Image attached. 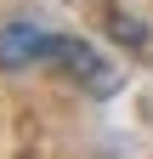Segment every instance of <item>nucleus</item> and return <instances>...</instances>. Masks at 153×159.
<instances>
[{"label": "nucleus", "mask_w": 153, "mask_h": 159, "mask_svg": "<svg viewBox=\"0 0 153 159\" xmlns=\"http://www.w3.org/2000/svg\"><path fill=\"white\" fill-rule=\"evenodd\" d=\"M108 29L119 34V40H130V46H142V40H147V29H142V23H130L125 11H108Z\"/></svg>", "instance_id": "obj_3"}, {"label": "nucleus", "mask_w": 153, "mask_h": 159, "mask_svg": "<svg viewBox=\"0 0 153 159\" xmlns=\"http://www.w3.org/2000/svg\"><path fill=\"white\" fill-rule=\"evenodd\" d=\"M57 51V34L40 29V23H6L0 29V68H28V63H51Z\"/></svg>", "instance_id": "obj_2"}, {"label": "nucleus", "mask_w": 153, "mask_h": 159, "mask_svg": "<svg viewBox=\"0 0 153 159\" xmlns=\"http://www.w3.org/2000/svg\"><path fill=\"white\" fill-rule=\"evenodd\" d=\"M51 63H63L85 91H97V97H113V91H119V68H113L97 46H85V40H74V34H57Z\"/></svg>", "instance_id": "obj_1"}]
</instances>
